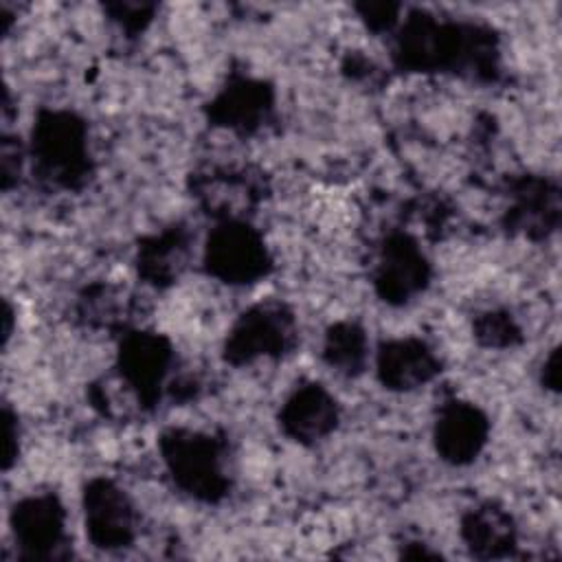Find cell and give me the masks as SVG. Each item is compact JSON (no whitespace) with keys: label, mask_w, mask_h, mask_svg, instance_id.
Listing matches in <instances>:
<instances>
[{"label":"cell","mask_w":562,"mask_h":562,"mask_svg":"<svg viewBox=\"0 0 562 562\" xmlns=\"http://www.w3.org/2000/svg\"><path fill=\"white\" fill-rule=\"evenodd\" d=\"M162 454L173 481L195 498L217 501L224 496L226 479L222 452L213 437L191 430H169L162 437Z\"/></svg>","instance_id":"obj_1"},{"label":"cell","mask_w":562,"mask_h":562,"mask_svg":"<svg viewBox=\"0 0 562 562\" xmlns=\"http://www.w3.org/2000/svg\"><path fill=\"white\" fill-rule=\"evenodd\" d=\"M33 156L50 180L75 184L88 169L83 123L68 112L44 114L33 130Z\"/></svg>","instance_id":"obj_2"},{"label":"cell","mask_w":562,"mask_h":562,"mask_svg":"<svg viewBox=\"0 0 562 562\" xmlns=\"http://www.w3.org/2000/svg\"><path fill=\"white\" fill-rule=\"evenodd\" d=\"M204 263L213 277L226 283H250L270 266L261 237L241 222H226L211 233Z\"/></svg>","instance_id":"obj_3"},{"label":"cell","mask_w":562,"mask_h":562,"mask_svg":"<svg viewBox=\"0 0 562 562\" xmlns=\"http://www.w3.org/2000/svg\"><path fill=\"white\" fill-rule=\"evenodd\" d=\"M86 533L99 549H121L134 538V509L130 498L105 479H94L83 492Z\"/></svg>","instance_id":"obj_4"},{"label":"cell","mask_w":562,"mask_h":562,"mask_svg":"<svg viewBox=\"0 0 562 562\" xmlns=\"http://www.w3.org/2000/svg\"><path fill=\"white\" fill-rule=\"evenodd\" d=\"M292 338V318L281 305H257L246 312L226 340L231 362H248L257 356H279Z\"/></svg>","instance_id":"obj_5"},{"label":"cell","mask_w":562,"mask_h":562,"mask_svg":"<svg viewBox=\"0 0 562 562\" xmlns=\"http://www.w3.org/2000/svg\"><path fill=\"white\" fill-rule=\"evenodd\" d=\"M13 533L24 558H50L64 538V507L55 496H33L15 505Z\"/></svg>","instance_id":"obj_6"},{"label":"cell","mask_w":562,"mask_h":562,"mask_svg":"<svg viewBox=\"0 0 562 562\" xmlns=\"http://www.w3.org/2000/svg\"><path fill=\"white\" fill-rule=\"evenodd\" d=\"M428 281V266L419 248L406 235H395L384 244L375 285L384 301L404 303Z\"/></svg>","instance_id":"obj_7"},{"label":"cell","mask_w":562,"mask_h":562,"mask_svg":"<svg viewBox=\"0 0 562 562\" xmlns=\"http://www.w3.org/2000/svg\"><path fill=\"white\" fill-rule=\"evenodd\" d=\"M487 437L485 415L468 402H448L435 426L437 452L450 463L476 459Z\"/></svg>","instance_id":"obj_8"},{"label":"cell","mask_w":562,"mask_h":562,"mask_svg":"<svg viewBox=\"0 0 562 562\" xmlns=\"http://www.w3.org/2000/svg\"><path fill=\"white\" fill-rule=\"evenodd\" d=\"M169 358V345L158 334H132L121 347V373L147 404L158 397Z\"/></svg>","instance_id":"obj_9"},{"label":"cell","mask_w":562,"mask_h":562,"mask_svg":"<svg viewBox=\"0 0 562 562\" xmlns=\"http://www.w3.org/2000/svg\"><path fill=\"white\" fill-rule=\"evenodd\" d=\"M437 371L439 360L422 340H389L378 351V375L389 389L408 391L422 386Z\"/></svg>","instance_id":"obj_10"},{"label":"cell","mask_w":562,"mask_h":562,"mask_svg":"<svg viewBox=\"0 0 562 562\" xmlns=\"http://www.w3.org/2000/svg\"><path fill=\"white\" fill-rule=\"evenodd\" d=\"M336 402L318 384L296 389L281 411L283 430L296 441H316L334 430Z\"/></svg>","instance_id":"obj_11"},{"label":"cell","mask_w":562,"mask_h":562,"mask_svg":"<svg viewBox=\"0 0 562 562\" xmlns=\"http://www.w3.org/2000/svg\"><path fill=\"white\" fill-rule=\"evenodd\" d=\"M461 536L479 558H501L514 547V525L509 514L494 505L472 509L461 525Z\"/></svg>","instance_id":"obj_12"},{"label":"cell","mask_w":562,"mask_h":562,"mask_svg":"<svg viewBox=\"0 0 562 562\" xmlns=\"http://www.w3.org/2000/svg\"><path fill=\"white\" fill-rule=\"evenodd\" d=\"M270 108L268 90L263 83L255 81H239L237 86L228 88L224 94L217 97L213 103V114L231 127H250L257 125L259 116L266 114Z\"/></svg>","instance_id":"obj_13"},{"label":"cell","mask_w":562,"mask_h":562,"mask_svg":"<svg viewBox=\"0 0 562 562\" xmlns=\"http://www.w3.org/2000/svg\"><path fill=\"white\" fill-rule=\"evenodd\" d=\"M367 338L353 323H338L325 340V360L342 373H358L364 364Z\"/></svg>","instance_id":"obj_14"},{"label":"cell","mask_w":562,"mask_h":562,"mask_svg":"<svg viewBox=\"0 0 562 562\" xmlns=\"http://www.w3.org/2000/svg\"><path fill=\"white\" fill-rule=\"evenodd\" d=\"M184 250V244L180 239V235H165L160 239H154L149 246L143 248V255H140V266L145 270V274H149L158 261H160V268L156 272V279H162L167 277L169 272H173V263L178 266L180 263V252Z\"/></svg>","instance_id":"obj_15"},{"label":"cell","mask_w":562,"mask_h":562,"mask_svg":"<svg viewBox=\"0 0 562 562\" xmlns=\"http://www.w3.org/2000/svg\"><path fill=\"white\" fill-rule=\"evenodd\" d=\"M516 334V325L505 314H485L479 321V336L487 345H509Z\"/></svg>","instance_id":"obj_16"}]
</instances>
